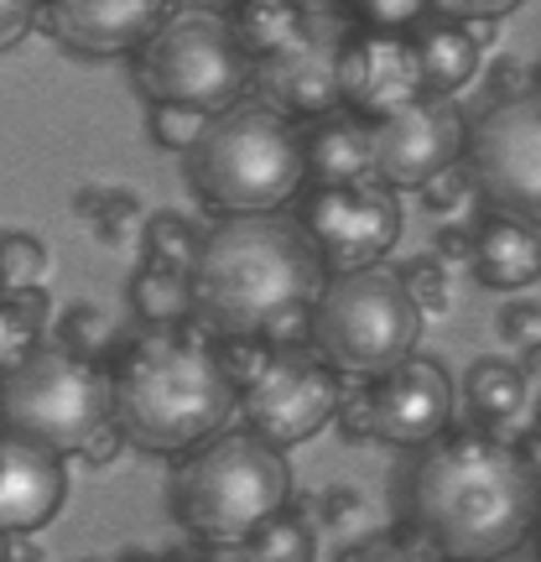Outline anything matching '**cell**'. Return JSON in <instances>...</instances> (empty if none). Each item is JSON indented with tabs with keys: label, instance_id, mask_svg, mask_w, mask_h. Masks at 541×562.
Instances as JSON below:
<instances>
[{
	"label": "cell",
	"instance_id": "cell-1",
	"mask_svg": "<svg viewBox=\"0 0 541 562\" xmlns=\"http://www.w3.org/2000/svg\"><path fill=\"white\" fill-rule=\"evenodd\" d=\"M406 521L448 562H489L541 526V469L484 427L442 432L406 474Z\"/></svg>",
	"mask_w": 541,
	"mask_h": 562
},
{
	"label": "cell",
	"instance_id": "cell-2",
	"mask_svg": "<svg viewBox=\"0 0 541 562\" xmlns=\"http://www.w3.org/2000/svg\"><path fill=\"white\" fill-rule=\"evenodd\" d=\"M193 318L219 339L292 344L307 328L328 266L297 220L224 214L193 256Z\"/></svg>",
	"mask_w": 541,
	"mask_h": 562
},
{
	"label": "cell",
	"instance_id": "cell-3",
	"mask_svg": "<svg viewBox=\"0 0 541 562\" xmlns=\"http://www.w3.org/2000/svg\"><path fill=\"white\" fill-rule=\"evenodd\" d=\"M110 385L125 442L167 459L193 453L229 427V412H240V391L224 355L182 328H146L110 370Z\"/></svg>",
	"mask_w": 541,
	"mask_h": 562
},
{
	"label": "cell",
	"instance_id": "cell-4",
	"mask_svg": "<svg viewBox=\"0 0 541 562\" xmlns=\"http://www.w3.org/2000/svg\"><path fill=\"white\" fill-rule=\"evenodd\" d=\"M188 182L219 214H277L307 182L297 121L266 100H235L208 115L199 146L188 151Z\"/></svg>",
	"mask_w": 541,
	"mask_h": 562
},
{
	"label": "cell",
	"instance_id": "cell-5",
	"mask_svg": "<svg viewBox=\"0 0 541 562\" xmlns=\"http://www.w3.org/2000/svg\"><path fill=\"white\" fill-rule=\"evenodd\" d=\"M292 501V474L277 442L261 432H214L193 453H182L172 474V516L203 547H245Z\"/></svg>",
	"mask_w": 541,
	"mask_h": 562
},
{
	"label": "cell",
	"instance_id": "cell-6",
	"mask_svg": "<svg viewBox=\"0 0 541 562\" xmlns=\"http://www.w3.org/2000/svg\"><path fill=\"white\" fill-rule=\"evenodd\" d=\"M0 427L53 453H89L115 427V385L89 355L37 344L0 375Z\"/></svg>",
	"mask_w": 541,
	"mask_h": 562
},
{
	"label": "cell",
	"instance_id": "cell-7",
	"mask_svg": "<svg viewBox=\"0 0 541 562\" xmlns=\"http://www.w3.org/2000/svg\"><path fill=\"white\" fill-rule=\"evenodd\" d=\"M421 313L412 286L402 271H385V266H364V271H334L323 281L318 302H313V349L323 360L370 381L391 364H402L421 339Z\"/></svg>",
	"mask_w": 541,
	"mask_h": 562
},
{
	"label": "cell",
	"instance_id": "cell-8",
	"mask_svg": "<svg viewBox=\"0 0 541 562\" xmlns=\"http://www.w3.org/2000/svg\"><path fill=\"white\" fill-rule=\"evenodd\" d=\"M136 89L151 104H188L219 115L250 89V53L219 11H172L136 47Z\"/></svg>",
	"mask_w": 541,
	"mask_h": 562
},
{
	"label": "cell",
	"instance_id": "cell-9",
	"mask_svg": "<svg viewBox=\"0 0 541 562\" xmlns=\"http://www.w3.org/2000/svg\"><path fill=\"white\" fill-rule=\"evenodd\" d=\"M463 172L489 214L541 224V89L505 94L463 136Z\"/></svg>",
	"mask_w": 541,
	"mask_h": 562
},
{
	"label": "cell",
	"instance_id": "cell-10",
	"mask_svg": "<svg viewBox=\"0 0 541 562\" xmlns=\"http://www.w3.org/2000/svg\"><path fill=\"white\" fill-rule=\"evenodd\" d=\"M339 375L318 349L271 344L266 360L240 381V417L266 442L292 448L339 417Z\"/></svg>",
	"mask_w": 541,
	"mask_h": 562
},
{
	"label": "cell",
	"instance_id": "cell-11",
	"mask_svg": "<svg viewBox=\"0 0 541 562\" xmlns=\"http://www.w3.org/2000/svg\"><path fill=\"white\" fill-rule=\"evenodd\" d=\"M339 412L349 438H375V442H396V448H427L432 438L448 432L453 417V381L438 360H421L406 355L402 364H391L381 375L343 396L339 391Z\"/></svg>",
	"mask_w": 541,
	"mask_h": 562
},
{
	"label": "cell",
	"instance_id": "cell-12",
	"mask_svg": "<svg viewBox=\"0 0 541 562\" xmlns=\"http://www.w3.org/2000/svg\"><path fill=\"white\" fill-rule=\"evenodd\" d=\"M302 235L313 240L318 261L334 271H364L381 266V256L402 240V199L381 178L328 182L302 199Z\"/></svg>",
	"mask_w": 541,
	"mask_h": 562
},
{
	"label": "cell",
	"instance_id": "cell-13",
	"mask_svg": "<svg viewBox=\"0 0 541 562\" xmlns=\"http://www.w3.org/2000/svg\"><path fill=\"white\" fill-rule=\"evenodd\" d=\"M463 121L448 94H421L406 110L375 121V178L385 188H427V182L463 161Z\"/></svg>",
	"mask_w": 541,
	"mask_h": 562
},
{
	"label": "cell",
	"instance_id": "cell-14",
	"mask_svg": "<svg viewBox=\"0 0 541 562\" xmlns=\"http://www.w3.org/2000/svg\"><path fill=\"white\" fill-rule=\"evenodd\" d=\"M339 53L343 37L328 21H307L297 37L250 63V83L271 110L292 121H318L328 110H339Z\"/></svg>",
	"mask_w": 541,
	"mask_h": 562
},
{
	"label": "cell",
	"instance_id": "cell-15",
	"mask_svg": "<svg viewBox=\"0 0 541 562\" xmlns=\"http://www.w3.org/2000/svg\"><path fill=\"white\" fill-rule=\"evenodd\" d=\"M427 94L417 63V42L406 32H381V26H360L343 37L339 53V100L364 121H385L406 110L412 100Z\"/></svg>",
	"mask_w": 541,
	"mask_h": 562
},
{
	"label": "cell",
	"instance_id": "cell-16",
	"mask_svg": "<svg viewBox=\"0 0 541 562\" xmlns=\"http://www.w3.org/2000/svg\"><path fill=\"white\" fill-rule=\"evenodd\" d=\"M68 501V463L63 453L0 427V537L42 531Z\"/></svg>",
	"mask_w": 541,
	"mask_h": 562
},
{
	"label": "cell",
	"instance_id": "cell-17",
	"mask_svg": "<svg viewBox=\"0 0 541 562\" xmlns=\"http://www.w3.org/2000/svg\"><path fill=\"white\" fill-rule=\"evenodd\" d=\"M42 16L68 53L115 58V53H136L172 11L167 0H42Z\"/></svg>",
	"mask_w": 541,
	"mask_h": 562
},
{
	"label": "cell",
	"instance_id": "cell-18",
	"mask_svg": "<svg viewBox=\"0 0 541 562\" xmlns=\"http://www.w3.org/2000/svg\"><path fill=\"white\" fill-rule=\"evenodd\" d=\"M302 151H307V178L318 188L375 178V121H364V115L339 104L318 121H307Z\"/></svg>",
	"mask_w": 541,
	"mask_h": 562
},
{
	"label": "cell",
	"instance_id": "cell-19",
	"mask_svg": "<svg viewBox=\"0 0 541 562\" xmlns=\"http://www.w3.org/2000/svg\"><path fill=\"white\" fill-rule=\"evenodd\" d=\"M469 266H474L480 286H489V292H526V286L541 281V229L526 220L489 214L474 229Z\"/></svg>",
	"mask_w": 541,
	"mask_h": 562
},
{
	"label": "cell",
	"instance_id": "cell-20",
	"mask_svg": "<svg viewBox=\"0 0 541 562\" xmlns=\"http://www.w3.org/2000/svg\"><path fill=\"white\" fill-rule=\"evenodd\" d=\"M417 63H421V83L427 94H459L463 83L480 74L484 58V37L474 21H427L417 37Z\"/></svg>",
	"mask_w": 541,
	"mask_h": 562
},
{
	"label": "cell",
	"instance_id": "cell-21",
	"mask_svg": "<svg viewBox=\"0 0 541 562\" xmlns=\"http://www.w3.org/2000/svg\"><path fill=\"white\" fill-rule=\"evenodd\" d=\"M313 16H318V5H307V0H235L229 26H235L240 47L250 53V63H256V58H266V53L286 47Z\"/></svg>",
	"mask_w": 541,
	"mask_h": 562
},
{
	"label": "cell",
	"instance_id": "cell-22",
	"mask_svg": "<svg viewBox=\"0 0 541 562\" xmlns=\"http://www.w3.org/2000/svg\"><path fill=\"white\" fill-rule=\"evenodd\" d=\"M131 307L146 328H178L193 313V281L178 266L140 261L136 281H131Z\"/></svg>",
	"mask_w": 541,
	"mask_h": 562
},
{
	"label": "cell",
	"instance_id": "cell-23",
	"mask_svg": "<svg viewBox=\"0 0 541 562\" xmlns=\"http://www.w3.org/2000/svg\"><path fill=\"white\" fill-rule=\"evenodd\" d=\"M463 391H469V406L484 427H505V422L521 417L526 406V370L510 360H474Z\"/></svg>",
	"mask_w": 541,
	"mask_h": 562
},
{
	"label": "cell",
	"instance_id": "cell-24",
	"mask_svg": "<svg viewBox=\"0 0 541 562\" xmlns=\"http://www.w3.org/2000/svg\"><path fill=\"white\" fill-rule=\"evenodd\" d=\"M318 552V526L307 521L302 510H277L266 526L250 531V542H245V558L250 562H313Z\"/></svg>",
	"mask_w": 541,
	"mask_h": 562
},
{
	"label": "cell",
	"instance_id": "cell-25",
	"mask_svg": "<svg viewBox=\"0 0 541 562\" xmlns=\"http://www.w3.org/2000/svg\"><path fill=\"white\" fill-rule=\"evenodd\" d=\"M37 328H42V297L37 286H21V292H0V375L16 360H26L37 349Z\"/></svg>",
	"mask_w": 541,
	"mask_h": 562
},
{
	"label": "cell",
	"instance_id": "cell-26",
	"mask_svg": "<svg viewBox=\"0 0 541 562\" xmlns=\"http://www.w3.org/2000/svg\"><path fill=\"white\" fill-rule=\"evenodd\" d=\"M140 240H146V261L178 266V271H193V256H199V240L182 214H151L140 224Z\"/></svg>",
	"mask_w": 541,
	"mask_h": 562
},
{
	"label": "cell",
	"instance_id": "cell-27",
	"mask_svg": "<svg viewBox=\"0 0 541 562\" xmlns=\"http://www.w3.org/2000/svg\"><path fill=\"white\" fill-rule=\"evenodd\" d=\"M47 271V245L37 235H0V286L21 292V286H37Z\"/></svg>",
	"mask_w": 541,
	"mask_h": 562
},
{
	"label": "cell",
	"instance_id": "cell-28",
	"mask_svg": "<svg viewBox=\"0 0 541 562\" xmlns=\"http://www.w3.org/2000/svg\"><path fill=\"white\" fill-rule=\"evenodd\" d=\"M83 220L94 224V235L110 245H125V235L140 224V209L131 203V193H83Z\"/></svg>",
	"mask_w": 541,
	"mask_h": 562
},
{
	"label": "cell",
	"instance_id": "cell-29",
	"mask_svg": "<svg viewBox=\"0 0 541 562\" xmlns=\"http://www.w3.org/2000/svg\"><path fill=\"white\" fill-rule=\"evenodd\" d=\"M343 11L360 26H381V32H412L432 16V0H343Z\"/></svg>",
	"mask_w": 541,
	"mask_h": 562
},
{
	"label": "cell",
	"instance_id": "cell-30",
	"mask_svg": "<svg viewBox=\"0 0 541 562\" xmlns=\"http://www.w3.org/2000/svg\"><path fill=\"white\" fill-rule=\"evenodd\" d=\"M203 125H208V115L203 110H188V104H151V140L157 146H167V151H193L203 136Z\"/></svg>",
	"mask_w": 541,
	"mask_h": 562
},
{
	"label": "cell",
	"instance_id": "cell-31",
	"mask_svg": "<svg viewBox=\"0 0 541 562\" xmlns=\"http://www.w3.org/2000/svg\"><path fill=\"white\" fill-rule=\"evenodd\" d=\"M339 562H448V558L412 531V537H370V542L349 547Z\"/></svg>",
	"mask_w": 541,
	"mask_h": 562
},
{
	"label": "cell",
	"instance_id": "cell-32",
	"mask_svg": "<svg viewBox=\"0 0 541 562\" xmlns=\"http://www.w3.org/2000/svg\"><path fill=\"white\" fill-rule=\"evenodd\" d=\"M74 355H89V360H100V349L110 344V323H104L100 307H74L68 318H63V339Z\"/></svg>",
	"mask_w": 541,
	"mask_h": 562
},
{
	"label": "cell",
	"instance_id": "cell-33",
	"mask_svg": "<svg viewBox=\"0 0 541 562\" xmlns=\"http://www.w3.org/2000/svg\"><path fill=\"white\" fill-rule=\"evenodd\" d=\"M402 277H406V286H412V297H417L421 313H442V307H448V271H442L438 256L412 261Z\"/></svg>",
	"mask_w": 541,
	"mask_h": 562
},
{
	"label": "cell",
	"instance_id": "cell-34",
	"mask_svg": "<svg viewBox=\"0 0 541 562\" xmlns=\"http://www.w3.org/2000/svg\"><path fill=\"white\" fill-rule=\"evenodd\" d=\"M521 0H432V11L448 21H500L505 11H516Z\"/></svg>",
	"mask_w": 541,
	"mask_h": 562
},
{
	"label": "cell",
	"instance_id": "cell-35",
	"mask_svg": "<svg viewBox=\"0 0 541 562\" xmlns=\"http://www.w3.org/2000/svg\"><path fill=\"white\" fill-rule=\"evenodd\" d=\"M37 16H42V0H0V47L26 37Z\"/></svg>",
	"mask_w": 541,
	"mask_h": 562
},
{
	"label": "cell",
	"instance_id": "cell-36",
	"mask_svg": "<svg viewBox=\"0 0 541 562\" xmlns=\"http://www.w3.org/2000/svg\"><path fill=\"white\" fill-rule=\"evenodd\" d=\"M541 334V307H505V339L531 344Z\"/></svg>",
	"mask_w": 541,
	"mask_h": 562
},
{
	"label": "cell",
	"instance_id": "cell-37",
	"mask_svg": "<svg viewBox=\"0 0 541 562\" xmlns=\"http://www.w3.org/2000/svg\"><path fill=\"white\" fill-rule=\"evenodd\" d=\"M178 562H250V558H245V547H203V552H188Z\"/></svg>",
	"mask_w": 541,
	"mask_h": 562
},
{
	"label": "cell",
	"instance_id": "cell-38",
	"mask_svg": "<svg viewBox=\"0 0 541 562\" xmlns=\"http://www.w3.org/2000/svg\"><path fill=\"white\" fill-rule=\"evenodd\" d=\"M469 245H474V235H463V229H448V235H438V250H442V256H469Z\"/></svg>",
	"mask_w": 541,
	"mask_h": 562
},
{
	"label": "cell",
	"instance_id": "cell-39",
	"mask_svg": "<svg viewBox=\"0 0 541 562\" xmlns=\"http://www.w3.org/2000/svg\"><path fill=\"white\" fill-rule=\"evenodd\" d=\"M489 562H541V547H516V552H500V558H489Z\"/></svg>",
	"mask_w": 541,
	"mask_h": 562
},
{
	"label": "cell",
	"instance_id": "cell-40",
	"mask_svg": "<svg viewBox=\"0 0 541 562\" xmlns=\"http://www.w3.org/2000/svg\"><path fill=\"white\" fill-rule=\"evenodd\" d=\"M121 562H161V558H146V552H125Z\"/></svg>",
	"mask_w": 541,
	"mask_h": 562
},
{
	"label": "cell",
	"instance_id": "cell-41",
	"mask_svg": "<svg viewBox=\"0 0 541 562\" xmlns=\"http://www.w3.org/2000/svg\"><path fill=\"white\" fill-rule=\"evenodd\" d=\"M0 562H5V537H0Z\"/></svg>",
	"mask_w": 541,
	"mask_h": 562
},
{
	"label": "cell",
	"instance_id": "cell-42",
	"mask_svg": "<svg viewBox=\"0 0 541 562\" xmlns=\"http://www.w3.org/2000/svg\"><path fill=\"white\" fill-rule=\"evenodd\" d=\"M307 5H328V0H307Z\"/></svg>",
	"mask_w": 541,
	"mask_h": 562
},
{
	"label": "cell",
	"instance_id": "cell-43",
	"mask_svg": "<svg viewBox=\"0 0 541 562\" xmlns=\"http://www.w3.org/2000/svg\"><path fill=\"white\" fill-rule=\"evenodd\" d=\"M537 432H541V412H537Z\"/></svg>",
	"mask_w": 541,
	"mask_h": 562
},
{
	"label": "cell",
	"instance_id": "cell-44",
	"mask_svg": "<svg viewBox=\"0 0 541 562\" xmlns=\"http://www.w3.org/2000/svg\"><path fill=\"white\" fill-rule=\"evenodd\" d=\"M0 292H5V286H0Z\"/></svg>",
	"mask_w": 541,
	"mask_h": 562
}]
</instances>
